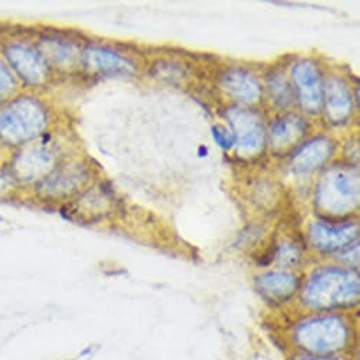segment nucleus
Returning <instances> with one entry per match:
<instances>
[{
  "label": "nucleus",
  "instance_id": "2",
  "mask_svg": "<svg viewBox=\"0 0 360 360\" xmlns=\"http://www.w3.org/2000/svg\"><path fill=\"white\" fill-rule=\"evenodd\" d=\"M0 56L15 74L22 89L36 92L51 78V70L34 40L8 34L0 39Z\"/></svg>",
  "mask_w": 360,
  "mask_h": 360
},
{
  "label": "nucleus",
  "instance_id": "7",
  "mask_svg": "<svg viewBox=\"0 0 360 360\" xmlns=\"http://www.w3.org/2000/svg\"><path fill=\"white\" fill-rule=\"evenodd\" d=\"M22 91L19 81L0 56V103H4Z\"/></svg>",
  "mask_w": 360,
  "mask_h": 360
},
{
  "label": "nucleus",
  "instance_id": "8",
  "mask_svg": "<svg viewBox=\"0 0 360 360\" xmlns=\"http://www.w3.org/2000/svg\"><path fill=\"white\" fill-rule=\"evenodd\" d=\"M6 158L8 157L0 158V200L13 198L18 193L22 191L18 179L6 162Z\"/></svg>",
  "mask_w": 360,
  "mask_h": 360
},
{
  "label": "nucleus",
  "instance_id": "10",
  "mask_svg": "<svg viewBox=\"0 0 360 360\" xmlns=\"http://www.w3.org/2000/svg\"><path fill=\"white\" fill-rule=\"evenodd\" d=\"M92 353H94V347H92V346H88V347H85L84 350L79 352V356H81V357H85V356H89V354H92Z\"/></svg>",
  "mask_w": 360,
  "mask_h": 360
},
{
  "label": "nucleus",
  "instance_id": "11",
  "mask_svg": "<svg viewBox=\"0 0 360 360\" xmlns=\"http://www.w3.org/2000/svg\"><path fill=\"white\" fill-rule=\"evenodd\" d=\"M6 224H9V221H8L4 215H0V226H2V225H6Z\"/></svg>",
  "mask_w": 360,
  "mask_h": 360
},
{
  "label": "nucleus",
  "instance_id": "3",
  "mask_svg": "<svg viewBox=\"0 0 360 360\" xmlns=\"http://www.w3.org/2000/svg\"><path fill=\"white\" fill-rule=\"evenodd\" d=\"M6 162L22 190H32L49 175L61 161L51 148V140L46 136L11 153Z\"/></svg>",
  "mask_w": 360,
  "mask_h": 360
},
{
  "label": "nucleus",
  "instance_id": "6",
  "mask_svg": "<svg viewBox=\"0 0 360 360\" xmlns=\"http://www.w3.org/2000/svg\"><path fill=\"white\" fill-rule=\"evenodd\" d=\"M50 70H58L72 67L81 58V50L77 49L75 43L65 37L54 34H43L34 40Z\"/></svg>",
  "mask_w": 360,
  "mask_h": 360
},
{
  "label": "nucleus",
  "instance_id": "4",
  "mask_svg": "<svg viewBox=\"0 0 360 360\" xmlns=\"http://www.w3.org/2000/svg\"><path fill=\"white\" fill-rule=\"evenodd\" d=\"M89 179V169L82 162H60L32 191L41 200H63L79 194Z\"/></svg>",
  "mask_w": 360,
  "mask_h": 360
},
{
  "label": "nucleus",
  "instance_id": "5",
  "mask_svg": "<svg viewBox=\"0 0 360 360\" xmlns=\"http://www.w3.org/2000/svg\"><path fill=\"white\" fill-rule=\"evenodd\" d=\"M297 339L304 349L312 353H332L345 346L347 330L336 318H321L305 323L298 330Z\"/></svg>",
  "mask_w": 360,
  "mask_h": 360
},
{
  "label": "nucleus",
  "instance_id": "1",
  "mask_svg": "<svg viewBox=\"0 0 360 360\" xmlns=\"http://www.w3.org/2000/svg\"><path fill=\"white\" fill-rule=\"evenodd\" d=\"M51 110L37 92L22 89L0 103V153H11L49 134Z\"/></svg>",
  "mask_w": 360,
  "mask_h": 360
},
{
  "label": "nucleus",
  "instance_id": "9",
  "mask_svg": "<svg viewBox=\"0 0 360 360\" xmlns=\"http://www.w3.org/2000/svg\"><path fill=\"white\" fill-rule=\"evenodd\" d=\"M298 360H339L335 357H312V356H304V357H298Z\"/></svg>",
  "mask_w": 360,
  "mask_h": 360
}]
</instances>
